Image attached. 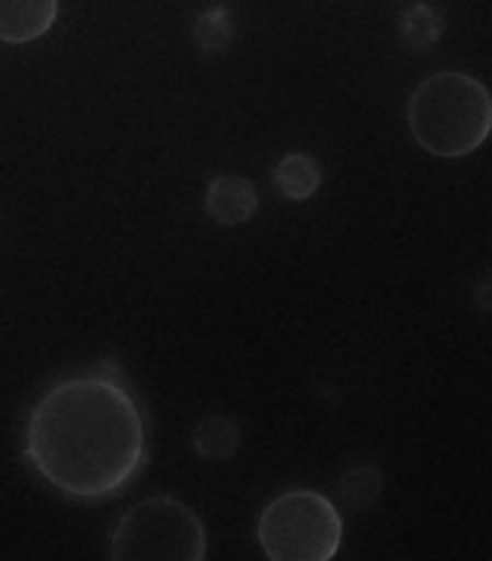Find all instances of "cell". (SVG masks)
I'll return each mask as SVG.
<instances>
[{"mask_svg":"<svg viewBox=\"0 0 492 561\" xmlns=\"http://www.w3.org/2000/svg\"><path fill=\"white\" fill-rule=\"evenodd\" d=\"M24 458L72 501H107L147 463L145 415L113 363L53 383L24 426Z\"/></svg>","mask_w":492,"mask_h":561,"instance_id":"obj_1","label":"cell"},{"mask_svg":"<svg viewBox=\"0 0 492 561\" xmlns=\"http://www.w3.org/2000/svg\"><path fill=\"white\" fill-rule=\"evenodd\" d=\"M407 122L412 139L438 159L476 153L492 130V99L467 72L446 70L423 78L409 95Z\"/></svg>","mask_w":492,"mask_h":561,"instance_id":"obj_2","label":"cell"},{"mask_svg":"<svg viewBox=\"0 0 492 561\" xmlns=\"http://www.w3.org/2000/svg\"><path fill=\"white\" fill-rule=\"evenodd\" d=\"M113 561H205L208 536L205 524L185 501L173 495L133 504L118 518L110 536Z\"/></svg>","mask_w":492,"mask_h":561,"instance_id":"obj_3","label":"cell"},{"mask_svg":"<svg viewBox=\"0 0 492 561\" xmlns=\"http://www.w3.org/2000/svg\"><path fill=\"white\" fill-rule=\"evenodd\" d=\"M256 541L271 561H331L343 545V518L323 492L288 490L260 513Z\"/></svg>","mask_w":492,"mask_h":561,"instance_id":"obj_4","label":"cell"},{"mask_svg":"<svg viewBox=\"0 0 492 561\" xmlns=\"http://www.w3.org/2000/svg\"><path fill=\"white\" fill-rule=\"evenodd\" d=\"M260 210V193L245 176H216L205 191V214L222 228H237L254 219Z\"/></svg>","mask_w":492,"mask_h":561,"instance_id":"obj_5","label":"cell"},{"mask_svg":"<svg viewBox=\"0 0 492 561\" xmlns=\"http://www.w3.org/2000/svg\"><path fill=\"white\" fill-rule=\"evenodd\" d=\"M58 21V0H0V41L21 47L44 38Z\"/></svg>","mask_w":492,"mask_h":561,"instance_id":"obj_6","label":"cell"},{"mask_svg":"<svg viewBox=\"0 0 492 561\" xmlns=\"http://www.w3.org/2000/svg\"><path fill=\"white\" fill-rule=\"evenodd\" d=\"M271 182L277 187L279 196L291 202H306L320 191L323 182V170L317 164L314 156L308 153H285L274 170H271Z\"/></svg>","mask_w":492,"mask_h":561,"instance_id":"obj_7","label":"cell"},{"mask_svg":"<svg viewBox=\"0 0 492 561\" xmlns=\"http://www.w3.org/2000/svg\"><path fill=\"white\" fill-rule=\"evenodd\" d=\"M239 449V426L228 415L202 417L193 430V453L205 461H228Z\"/></svg>","mask_w":492,"mask_h":561,"instance_id":"obj_8","label":"cell"},{"mask_svg":"<svg viewBox=\"0 0 492 561\" xmlns=\"http://www.w3.org/2000/svg\"><path fill=\"white\" fill-rule=\"evenodd\" d=\"M440 32H444V21L426 3H415L400 15V35L412 49H432L440 41Z\"/></svg>","mask_w":492,"mask_h":561,"instance_id":"obj_9","label":"cell"},{"mask_svg":"<svg viewBox=\"0 0 492 561\" xmlns=\"http://www.w3.org/2000/svg\"><path fill=\"white\" fill-rule=\"evenodd\" d=\"M193 41L199 44L202 53L219 55L233 44V21L225 7H214L202 12L193 24Z\"/></svg>","mask_w":492,"mask_h":561,"instance_id":"obj_10","label":"cell"},{"mask_svg":"<svg viewBox=\"0 0 492 561\" xmlns=\"http://www.w3.org/2000/svg\"><path fill=\"white\" fill-rule=\"evenodd\" d=\"M384 490V476L377 467H354L340 478V495L352 504L354 510H363L375 504L377 495Z\"/></svg>","mask_w":492,"mask_h":561,"instance_id":"obj_11","label":"cell"}]
</instances>
